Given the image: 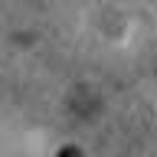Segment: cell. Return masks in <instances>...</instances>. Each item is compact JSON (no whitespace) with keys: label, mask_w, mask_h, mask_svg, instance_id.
<instances>
[{"label":"cell","mask_w":157,"mask_h":157,"mask_svg":"<svg viewBox=\"0 0 157 157\" xmlns=\"http://www.w3.org/2000/svg\"><path fill=\"white\" fill-rule=\"evenodd\" d=\"M56 157H85V154H82L78 147H62V151H59Z\"/></svg>","instance_id":"obj_1"}]
</instances>
